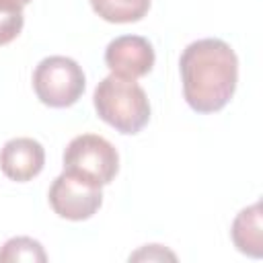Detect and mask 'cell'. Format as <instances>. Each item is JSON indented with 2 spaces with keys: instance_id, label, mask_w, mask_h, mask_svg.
Listing matches in <instances>:
<instances>
[{
  "instance_id": "1",
  "label": "cell",
  "mask_w": 263,
  "mask_h": 263,
  "mask_svg": "<svg viewBox=\"0 0 263 263\" xmlns=\"http://www.w3.org/2000/svg\"><path fill=\"white\" fill-rule=\"evenodd\" d=\"M179 72L187 105L197 113H216L234 97L238 84V58L226 41L205 37L183 49Z\"/></svg>"
},
{
  "instance_id": "2",
  "label": "cell",
  "mask_w": 263,
  "mask_h": 263,
  "mask_svg": "<svg viewBox=\"0 0 263 263\" xmlns=\"http://www.w3.org/2000/svg\"><path fill=\"white\" fill-rule=\"evenodd\" d=\"M97 115L115 127L119 134L134 136L150 121V101L146 90L129 78L109 74L103 78L92 95Z\"/></svg>"
},
{
  "instance_id": "3",
  "label": "cell",
  "mask_w": 263,
  "mask_h": 263,
  "mask_svg": "<svg viewBox=\"0 0 263 263\" xmlns=\"http://www.w3.org/2000/svg\"><path fill=\"white\" fill-rule=\"evenodd\" d=\"M119 171L117 148L99 134H80L64 150V173L92 185H109Z\"/></svg>"
},
{
  "instance_id": "4",
  "label": "cell",
  "mask_w": 263,
  "mask_h": 263,
  "mask_svg": "<svg viewBox=\"0 0 263 263\" xmlns=\"http://www.w3.org/2000/svg\"><path fill=\"white\" fill-rule=\"evenodd\" d=\"M86 88L82 66L66 55L43 58L33 72V90L37 99L51 109L72 107Z\"/></svg>"
},
{
  "instance_id": "5",
  "label": "cell",
  "mask_w": 263,
  "mask_h": 263,
  "mask_svg": "<svg viewBox=\"0 0 263 263\" xmlns=\"http://www.w3.org/2000/svg\"><path fill=\"white\" fill-rule=\"evenodd\" d=\"M47 197H49L51 210L60 218L72 220V222H82L92 218L103 205L101 187H92L64 171L53 179Z\"/></svg>"
},
{
  "instance_id": "6",
  "label": "cell",
  "mask_w": 263,
  "mask_h": 263,
  "mask_svg": "<svg viewBox=\"0 0 263 263\" xmlns=\"http://www.w3.org/2000/svg\"><path fill=\"white\" fill-rule=\"evenodd\" d=\"M156 62L152 43L140 35H119L105 47V64L111 74L138 80L146 76Z\"/></svg>"
},
{
  "instance_id": "7",
  "label": "cell",
  "mask_w": 263,
  "mask_h": 263,
  "mask_svg": "<svg viewBox=\"0 0 263 263\" xmlns=\"http://www.w3.org/2000/svg\"><path fill=\"white\" fill-rule=\"evenodd\" d=\"M45 164V148L33 138H12L0 150V171L16 183L35 179Z\"/></svg>"
},
{
  "instance_id": "8",
  "label": "cell",
  "mask_w": 263,
  "mask_h": 263,
  "mask_svg": "<svg viewBox=\"0 0 263 263\" xmlns=\"http://www.w3.org/2000/svg\"><path fill=\"white\" fill-rule=\"evenodd\" d=\"M230 236L234 247L253 259L263 257V230H261V203L255 201L253 205L240 210L230 226Z\"/></svg>"
},
{
  "instance_id": "9",
  "label": "cell",
  "mask_w": 263,
  "mask_h": 263,
  "mask_svg": "<svg viewBox=\"0 0 263 263\" xmlns=\"http://www.w3.org/2000/svg\"><path fill=\"white\" fill-rule=\"evenodd\" d=\"M152 0H90L95 14L107 23H138L150 10Z\"/></svg>"
},
{
  "instance_id": "10",
  "label": "cell",
  "mask_w": 263,
  "mask_h": 263,
  "mask_svg": "<svg viewBox=\"0 0 263 263\" xmlns=\"http://www.w3.org/2000/svg\"><path fill=\"white\" fill-rule=\"evenodd\" d=\"M18 263V261H37L45 263L47 255L43 251V245L31 236H14L8 238L0 249V263Z\"/></svg>"
},
{
  "instance_id": "11",
  "label": "cell",
  "mask_w": 263,
  "mask_h": 263,
  "mask_svg": "<svg viewBox=\"0 0 263 263\" xmlns=\"http://www.w3.org/2000/svg\"><path fill=\"white\" fill-rule=\"evenodd\" d=\"M18 0H0V45L14 41L25 25V12Z\"/></svg>"
},
{
  "instance_id": "12",
  "label": "cell",
  "mask_w": 263,
  "mask_h": 263,
  "mask_svg": "<svg viewBox=\"0 0 263 263\" xmlns=\"http://www.w3.org/2000/svg\"><path fill=\"white\" fill-rule=\"evenodd\" d=\"M162 261V259H171L175 261L177 255L171 253L168 249H164L162 245H146L140 251H136L134 255H129V261Z\"/></svg>"
},
{
  "instance_id": "13",
  "label": "cell",
  "mask_w": 263,
  "mask_h": 263,
  "mask_svg": "<svg viewBox=\"0 0 263 263\" xmlns=\"http://www.w3.org/2000/svg\"><path fill=\"white\" fill-rule=\"evenodd\" d=\"M18 2H21L23 6H27V4H29V2H33V0H18Z\"/></svg>"
}]
</instances>
